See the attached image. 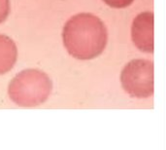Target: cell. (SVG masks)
<instances>
[{"label":"cell","mask_w":166,"mask_h":150,"mask_svg":"<svg viewBox=\"0 0 166 150\" xmlns=\"http://www.w3.org/2000/svg\"><path fill=\"white\" fill-rule=\"evenodd\" d=\"M63 44L72 57L78 60L94 59L104 51L108 34L103 22L92 14L72 17L63 27Z\"/></svg>","instance_id":"obj_1"},{"label":"cell","mask_w":166,"mask_h":150,"mask_svg":"<svg viewBox=\"0 0 166 150\" xmlns=\"http://www.w3.org/2000/svg\"><path fill=\"white\" fill-rule=\"evenodd\" d=\"M52 80L39 69H25L10 82L8 94L17 105L34 107L45 102L51 95Z\"/></svg>","instance_id":"obj_2"},{"label":"cell","mask_w":166,"mask_h":150,"mask_svg":"<svg viewBox=\"0 0 166 150\" xmlns=\"http://www.w3.org/2000/svg\"><path fill=\"white\" fill-rule=\"evenodd\" d=\"M121 85L131 98L148 99L154 94V63L148 60H133L124 66Z\"/></svg>","instance_id":"obj_3"},{"label":"cell","mask_w":166,"mask_h":150,"mask_svg":"<svg viewBox=\"0 0 166 150\" xmlns=\"http://www.w3.org/2000/svg\"><path fill=\"white\" fill-rule=\"evenodd\" d=\"M132 40L140 51L154 52V14L145 12L138 15L132 24Z\"/></svg>","instance_id":"obj_4"},{"label":"cell","mask_w":166,"mask_h":150,"mask_svg":"<svg viewBox=\"0 0 166 150\" xmlns=\"http://www.w3.org/2000/svg\"><path fill=\"white\" fill-rule=\"evenodd\" d=\"M18 58L16 43L7 35L0 34V75L13 68Z\"/></svg>","instance_id":"obj_5"},{"label":"cell","mask_w":166,"mask_h":150,"mask_svg":"<svg viewBox=\"0 0 166 150\" xmlns=\"http://www.w3.org/2000/svg\"><path fill=\"white\" fill-rule=\"evenodd\" d=\"M10 12L9 0H0V24L6 20Z\"/></svg>","instance_id":"obj_6"},{"label":"cell","mask_w":166,"mask_h":150,"mask_svg":"<svg viewBox=\"0 0 166 150\" xmlns=\"http://www.w3.org/2000/svg\"><path fill=\"white\" fill-rule=\"evenodd\" d=\"M107 5L114 8H124L129 6L134 0H103Z\"/></svg>","instance_id":"obj_7"}]
</instances>
